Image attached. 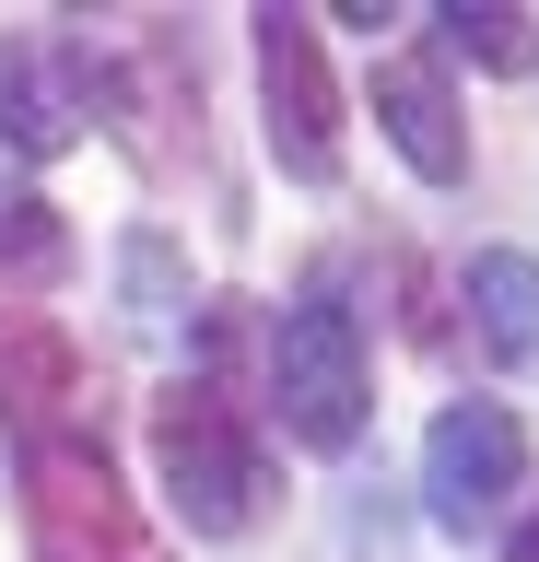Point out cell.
<instances>
[{
  "instance_id": "1",
  "label": "cell",
  "mask_w": 539,
  "mask_h": 562,
  "mask_svg": "<svg viewBox=\"0 0 539 562\" xmlns=\"http://www.w3.org/2000/svg\"><path fill=\"white\" fill-rule=\"evenodd\" d=\"M153 469L188 539H247L258 527V434L223 386H165L153 398Z\"/></svg>"
},
{
  "instance_id": "2",
  "label": "cell",
  "mask_w": 539,
  "mask_h": 562,
  "mask_svg": "<svg viewBox=\"0 0 539 562\" xmlns=\"http://www.w3.org/2000/svg\"><path fill=\"white\" fill-rule=\"evenodd\" d=\"M24 562H153L94 434H36L24 446Z\"/></svg>"
},
{
  "instance_id": "3",
  "label": "cell",
  "mask_w": 539,
  "mask_h": 562,
  "mask_svg": "<svg viewBox=\"0 0 539 562\" xmlns=\"http://www.w3.org/2000/svg\"><path fill=\"white\" fill-rule=\"evenodd\" d=\"M270 411H282L293 446H317V457H340L363 434V340H352V305L305 293V305L282 316V340H270Z\"/></svg>"
},
{
  "instance_id": "4",
  "label": "cell",
  "mask_w": 539,
  "mask_h": 562,
  "mask_svg": "<svg viewBox=\"0 0 539 562\" xmlns=\"http://www.w3.org/2000/svg\"><path fill=\"white\" fill-rule=\"evenodd\" d=\"M258 105H270L282 176L328 188L340 176V94H328V59H317V12H258Z\"/></svg>"
},
{
  "instance_id": "5",
  "label": "cell",
  "mask_w": 539,
  "mask_h": 562,
  "mask_svg": "<svg viewBox=\"0 0 539 562\" xmlns=\"http://www.w3.org/2000/svg\"><path fill=\"white\" fill-rule=\"evenodd\" d=\"M516 481H528V434H516L504 398H458V411L423 434V504H434V527H481Z\"/></svg>"
},
{
  "instance_id": "6",
  "label": "cell",
  "mask_w": 539,
  "mask_h": 562,
  "mask_svg": "<svg viewBox=\"0 0 539 562\" xmlns=\"http://www.w3.org/2000/svg\"><path fill=\"white\" fill-rule=\"evenodd\" d=\"M94 117V70L71 47H12L0 59V153L24 165V153H59V140Z\"/></svg>"
},
{
  "instance_id": "7",
  "label": "cell",
  "mask_w": 539,
  "mask_h": 562,
  "mask_svg": "<svg viewBox=\"0 0 539 562\" xmlns=\"http://www.w3.org/2000/svg\"><path fill=\"white\" fill-rule=\"evenodd\" d=\"M375 130L398 140V165L423 176V188H458V176H469L458 94H446V82H434L423 59H388V70H375Z\"/></svg>"
},
{
  "instance_id": "8",
  "label": "cell",
  "mask_w": 539,
  "mask_h": 562,
  "mask_svg": "<svg viewBox=\"0 0 539 562\" xmlns=\"http://www.w3.org/2000/svg\"><path fill=\"white\" fill-rule=\"evenodd\" d=\"M71 398H82V363H71V340L24 328V340L0 351V411H12V434H24V446H36V434H94V422H82Z\"/></svg>"
},
{
  "instance_id": "9",
  "label": "cell",
  "mask_w": 539,
  "mask_h": 562,
  "mask_svg": "<svg viewBox=\"0 0 539 562\" xmlns=\"http://www.w3.org/2000/svg\"><path fill=\"white\" fill-rule=\"evenodd\" d=\"M469 328L493 340V363H539V258L481 246L469 258Z\"/></svg>"
},
{
  "instance_id": "10",
  "label": "cell",
  "mask_w": 539,
  "mask_h": 562,
  "mask_svg": "<svg viewBox=\"0 0 539 562\" xmlns=\"http://www.w3.org/2000/svg\"><path fill=\"white\" fill-rule=\"evenodd\" d=\"M434 24H446V47L481 59V70H539V12H516V0H446Z\"/></svg>"
},
{
  "instance_id": "11",
  "label": "cell",
  "mask_w": 539,
  "mask_h": 562,
  "mask_svg": "<svg viewBox=\"0 0 539 562\" xmlns=\"http://www.w3.org/2000/svg\"><path fill=\"white\" fill-rule=\"evenodd\" d=\"M59 246V223H47V200H36V176L0 153V258H47Z\"/></svg>"
},
{
  "instance_id": "12",
  "label": "cell",
  "mask_w": 539,
  "mask_h": 562,
  "mask_svg": "<svg viewBox=\"0 0 539 562\" xmlns=\"http://www.w3.org/2000/svg\"><path fill=\"white\" fill-rule=\"evenodd\" d=\"M504 562H539V516H528V527H516V539H504Z\"/></svg>"
}]
</instances>
